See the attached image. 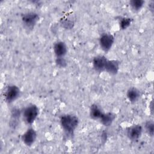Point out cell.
Wrapping results in <instances>:
<instances>
[{
  "mask_svg": "<svg viewBox=\"0 0 154 154\" xmlns=\"http://www.w3.org/2000/svg\"><path fill=\"white\" fill-rule=\"evenodd\" d=\"M132 19L129 17H122L120 19L119 26L122 29H126L131 24Z\"/></svg>",
  "mask_w": 154,
  "mask_h": 154,
  "instance_id": "15",
  "label": "cell"
},
{
  "mask_svg": "<svg viewBox=\"0 0 154 154\" xmlns=\"http://www.w3.org/2000/svg\"><path fill=\"white\" fill-rule=\"evenodd\" d=\"M143 132V128L140 125H134L129 127L126 130L128 137L133 141L138 140L141 136Z\"/></svg>",
  "mask_w": 154,
  "mask_h": 154,
  "instance_id": "5",
  "label": "cell"
},
{
  "mask_svg": "<svg viewBox=\"0 0 154 154\" xmlns=\"http://www.w3.org/2000/svg\"><path fill=\"white\" fill-rule=\"evenodd\" d=\"M144 2L143 0H132L129 2V4L133 10L139 11L143 7Z\"/></svg>",
  "mask_w": 154,
  "mask_h": 154,
  "instance_id": "14",
  "label": "cell"
},
{
  "mask_svg": "<svg viewBox=\"0 0 154 154\" xmlns=\"http://www.w3.org/2000/svg\"><path fill=\"white\" fill-rule=\"evenodd\" d=\"M39 110L38 107L34 104H29L23 110L22 117L23 121L26 124H32L37 119Z\"/></svg>",
  "mask_w": 154,
  "mask_h": 154,
  "instance_id": "2",
  "label": "cell"
},
{
  "mask_svg": "<svg viewBox=\"0 0 154 154\" xmlns=\"http://www.w3.org/2000/svg\"><path fill=\"white\" fill-rule=\"evenodd\" d=\"M20 91L18 87L14 85H10L7 87L5 91V99L8 103H11L16 100L20 96Z\"/></svg>",
  "mask_w": 154,
  "mask_h": 154,
  "instance_id": "4",
  "label": "cell"
},
{
  "mask_svg": "<svg viewBox=\"0 0 154 154\" xmlns=\"http://www.w3.org/2000/svg\"><path fill=\"white\" fill-rule=\"evenodd\" d=\"M36 138L37 133L32 128H28L22 135V140L23 143L28 146L32 145L35 141Z\"/></svg>",
  "mask_w": 154,
  "mask_h": 154,
  "instance_id": "7",
  "label": "cell"
},
{
  "mask_svg": "<svg viewBox=\"0 0 154 154\" xmlns=\"http://www.w3.org/2000/svg\"><path fill=\"white\" fill-rule=\"evenodd\" d=\"M126 96L128 100L131 102H135L140 98V93L137 88L135 87H131L128 89Z\"/></svg>",
  "mask_w": 154,
  "mask_h": 154,
  "instance_id": "13",
  "label": "cell"
},
{
  "mask_svg": "<svg viewBox=\"0 0 154 154\" xmlns=\"http://www.w3.org/2000/svg\"><path fill=\"white\" fill-rule=\"evenodd\" d=\"M115 117L116 116L112 112H104L100 118L99 120L103 125L105 126H108L112 123L115 119Z\"/></svg>",
  "mask_w": 154,
  "mask_h": 154,
  "instance_id": "12",
  "label": "cell"
},
{
  "mask_svg": "<svg viewBox=\"0 0 154 154\" xmlns=\"http://www.w3.org/2000/svg\"><path fill=\"white\" fill-rule=\"evenodd\" d=\"M99 45L101 49L106 52L112 46L114 42V37L109 33H103L99 38Z\"/></svg>",
  "mask_w": 154,
  "mask_h": 154,
  "instance_id": "3",
  "label": "cell"
},
{
  "mask_svg": "<svg viewBox=\"0 0 154 154\" xmlns=\"http://www.w3.org/2000/svg\"><path fill=\"white\" fill-rule=\"evenodd\" d=\"M55 63L56 64L60 67H65L67 66V61L66 59L63 57H57L55 60Z\"/></svg>",
  "mask_w": 154,
  "mask_h": 154,
  "instance_id": "17",
  "label": "cell"
},
{
  "mask_svg": "<svg viewBox=\"0 0 154 154\" xmlns=\"http://www.w3.org/2000/svg\"><path fill=\"white\" fill-rule=\"evenodd\" d=\"M119 66H120V63L117 60H108L105 66V71H106L107 73L109 74L116 75L117 73L119 71Z\"/></svg>",
  "mask_w": 154,
  "mask_h": 154,
  "instance_id": "10",
  "label": "cell"
},
{
  "mask_svg": "<svg viewBox=\"0 0 154 154\" xmlns=\"http://www.w3.org/2000/svg\"><path fill=\"white\" fill-rule=\"evenodd\" d=\"M79 123L76 116L72 114H66L61 116L60 124L63 129L68 134H72L77 128Z\"/></svg>",
  "mask_w": 154,
  "mask_h": 154,
  "instance_id": "1",
  "label": "cell"
},
{
  "mask_svg": "<svg viewBox=\"0 0 154 154\" xmlns=\"http://www.w3.org/2000/svg\"><path fill=\"white\" fill-rule=\"evenodd\" d=\"M54 52L57 57H64L67 52V45L63 42H57L54 45Z\"/></svg>",
  "mask_w": 154,
  "mask_h": 154,
  "instance_id": "9",
  "label": "cell"
},
{
  "mask_svg": "<svg viewBox=\"0 0 154 154\" xmlns=\"http://www.w3.org/2000/svg\"><path fill=\"white\" fill-rule=\"evenodd\" d=\"M104 112L97 104H93L90 109V116L94 120H99Z\"/></svg>",
  "mask_w": 154,
  "mask_h": 154,
  "instance_id": "11",
  "label": "cell"
},
{
  "mask_svg": "<svg viewBox=\"0 0 154 154\" xmlns=\"http://www.w3.org/2000/svg\"><path fill=\"white\" fill-rule=\"evenodd\" d=\"M153 125H154L153 122L150 120L146 122L145 123L146 131L149 135H151V136H153V131H154L153 130L154 129Z\"/></svg>",
  "mask_w": 154,
  "mask_h": 154,
  "instance_id": "16",
  "label": "cell"
},
{
  "mask_svg": "<svg viewBox=\"0 0 154 154\" xmlns=\"http://www.w3.org/2000/svg\"><path fill=\"white\" fill-rule=\"evenodd\" d=\"M39 16L38 14L34 12H29L22 16V22L23 24L28 28H32L38 20Z\"/></svg>",
  "mask_w": 154,
  "mask_h": 154,
  "instance_id": "6",
  "label": "cell"
},
{
  "mask_svg": "<svg viewBox=\"0 0 154 154\" xmlns=\"http://www.w3.org/2000/svg\"><path fill=\"white\" fill-rule=\"evenodd\" d=\"M108 60L103 55H97L93 60V66L96 71L101 72L105 71V66Z\"/></svg>",
  "mask_w": 154,
  "mask_h": 154,
  "instance_id": "8",
  "label": "cell"
}]
</instances>
